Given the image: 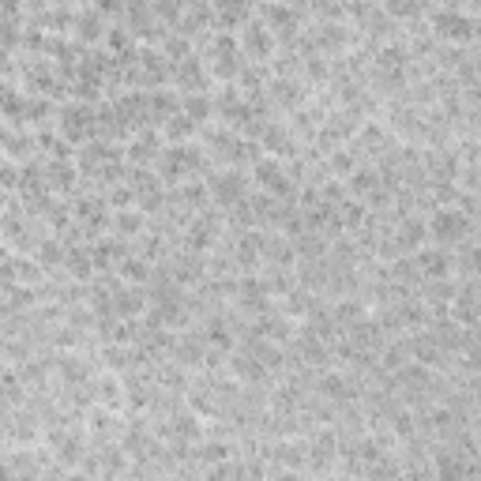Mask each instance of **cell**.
<instances>
[{
    "label": "cell",
    "mask_w": 481,
    "mask_h": 481,
    "mask_svg": "<svg viewBox=\"0 0 481 481\" xmlns=\"http://www.w3.org/2000/svg\"><path fill=\"white\" fill-rule=\"evenodd\" d=\"M316 391H320L323 399H350V395H353L342 376H327V372L316 380Z\"/></svg>",
    "instance_id": "44"
},
{
    "label": "cell",
    "mask_w": 481,
    "mask_h": 481,
    "mask_svg": "<svg viewBox=\"0 0 481 481\" xmlns=\"http://www.w3.org/2000/svg\"><path fill=\"white\" fill-rule=\"evenodd\" d=\"M241 49H245L248 61H264L267 64L274 57V49H278V38H274V31L267 27L260 15H252L241 27Z\"/></svg>",
    "instance_id": "9"
},
{
    "label": "cell",
    "mask_w": 481,
    "mask_h": 481,
    "mask_svg": "<svg viewBox=\"0 0 481 481\" xmlns=\"http://www.w3.org/2000/svg\"><path fill=\"white\" fill-rule=\"evenodd\" d=\"M94 433L98 437H113V433H120V425L113 421V414H98L94 418Z\"/></svg>",
    "instance_id": "54"
},
{
    "label": "cell",
    "mask_w": 481,
    "mask_h": 481,
    "mask_svg": "<svg viewBox=\"0 0 481 481\" xmlns=\"http://www.w3.org/2000/svg\"><path fill=\"white\" fill-rule=\"evenodd\" d=\"M463 188L474 192V196H481V166H467L463 169Z\"/></svg>",
    "instance_id": "55"
},
{
    "label": "cell",
    "mask_w": 481,
    "mask_h": 481,
    "mask_svg": "<svg viewBox=\"0 0 481 481\" xmlns=\"http://www.w3.org/2000/svg\"><path fill=\"white\" fill-rule=\"evenodd\" d=\"M313 309H316V290H309V286H293V290L286 293V305H283L286 316H305V320H309Z\"/></svg>",
    "instance_id": "31"
},
{
    "label": "cell",
    "mask_w": 481,
    "mask_h": 481,
    "mask_svg": "<svg viewBox=\"0 0 481 481\" xmlns=\"http://www.w3.org/2000/svg\"><path fill=\"white\" fill-rule=\"evenodd\" d=\"M159 155H162V139L150 129L136 132L129 139V147H124V159H129V166H150V162H159Z\"/></svg>",
    "instance_id": "18"
},
{
    "label": "cell",
    "mask_w": 481,
    "mask_h": 481,
    "mask_svg": "<svg viewBox=\"0 0 481 481\" xmlns=\"http://www.w3.org/2000/svg\"><path fill=\"white\" fill-rule=\"evenodd\" d=\"M226 455H230V447H226V444H207L204 451H199V459H207V463H222Z\"/></svg>",
    "instance_id": "56"
},
{
    "label": "cell",
    "mask_w": 481,
    "mask_h": 481,
    "mask_svg": "<svg viewBox=\"0 0 481 481\" xmlns=\"http://www.w3.org/2000/svg\"><path fill=\"white\" fill-rule=\"evenodd\" d=\"M305 80H309V83H332V61H327L323 53L309 57V61H305Z\"/></svg>",
    "instance_id": "45"
},
{
    "label": "cell",
    "mask_w": 481,
    "mask_h": 481,
    "mask_svg": "<svg viewBox=\"0 0 481 481\" xmlns=\"http://www.w3.org/2000/svg\"><path fill=\"white\" fill-rule=\"evenodd\" d=\"M117 271H120L124 283H136V286H147V283H150V274H155L143 256H129V260H124Z\"/></svg>",
    "instance_id": "40"
},
{
    "label": "cell",
    "mask_w": 481,
    "mask_h": 481,
    "mask_svg": "<svg viewBox=\"0 0 481 481\" xmlns=\"http://www.w3.org/2000/svg\"><path fill=\"white\" fill-rule=\"evenodd\" d=\"M323 169L332 173V177H350L353 169H358V155H353L350 147H346V150H342V147H335L332 155H327V166H323Z\"/></svg>",
    "instance_id": "39"
},
{
    "label": "cell",
    "mask_w": 481,
    "mask_h": 481,
    "mask_svg": "<svg viewBox=\"0 0 481 481\" xmlns=\"http://www.w3.org/2000/svg\"><path fill=\"white\" fill-rule=\"evenodd\" d=\"M252 177H256V185L264 188V192H271L274 199H283V204H297V196H301V188L293 185V173H290V166H286V159H260L256 166H252Z\"/></svg>",
    "instance_id": "5"
},
{
    "label": "cell",
    "mask_w": 481,
    "mask_h": 481,
    "mask_svg": "<svg viewBox=\"0 0 481 481\" xmlns=\"http://www.w3.org/2000/svg\"><path fill=\"white\" fill-rule=\"evenodd\" d=\"M459 162H467V166H481V143H477V139H467V143L459 147Z\"/></svg>",
    "instance_id": "53"
},
{
    "label": "cell",
    "mask_w": 481,
    "mask_h": 481,
    "mask_svg": "<svg viewBox=\"0 0 481 481\" xmlns=\"http://www.w3.org/2000/svg\"><path fill=\"white\" fill-rule=\"evenodd\" d=\"M207 358H211L207 335L192 332V335H181V339L173 342V361H177V365H207Z\"/></svg>",
    "instance_id": "17"
},
{
    "label": "cell",
    "mask_w": 481,
    "mask_h": 481,
    "mask_svg": "<svg viewBox=\"0 0 481 481\" xmlns=\"http://www.w3.org/2000/svg\"><path fill=\"white\" fill-rule=\"evenodd\" d=\"M199 49H204V64L211 68L215 80L222 83H237L241 68L248 64L245 49H241V38H234V31H215V34H204L199 38Z\"/></svg>",
    "instance_id": "2"
},
{
    "label": "cell",
    "mask_w": 481,
    "mask_h": 481,
    "mask_svg": "<svg viewBox=\"0 0 481 481\" xmlns=\"http://www.w3.org/2000/svg\"><path fill=\"white\" fill-rule=\"evenodd\" d=\"M335 320L342 323V332H350L358 320H365V305H361V301H353V297H346V301L335 305Z\"/></svg>",
    "instance_id": "43"
},
{
    "label": "cell",
    "mask_w": 481,
    "mask_h": 481,
    "mask_svg": "<svg viewBox=\"0 0 481 481\" xmlns=\"http://www.w3.org/2000/svg\"><path fill=\"white\" fill-rule=\"evenodd\" d=\"M230 369H234V376L237 380H245V384H264L267 380V365L256 358V353H252L248 346H241V350H234V358H230Z\"/></svg>",
    "instance_id": "23"
},
{
    "label": "cell",
    "mask_w": 481,
    "mask_h": 481,
    "mask_svg": "<svg viewBox=\"0 0 481 481\" xmlns=\"http://www.w3.org/2000/svg\"><path fill=\"white\" fill-rule=\"evenodd\" d=\"M470 234H474V218L463 207H455V204L437 207L433 218H428V237H433L437 245H444V248L463 245Z\"/></svg>",
    "instance_id": "4"
},
{
    "label": "cell",
    "mask_w": 481,
    "mask_h": 481,
    "mask_svg": "<svg viewBox=\"0 0 481 481\" xmlns=\"http://www.w3.org/2000/svg\"><path fill=\"white\" fill-rule=\"evenodd\" d=\"M120 399H124L120 384H117L113 376H106L102 384H98V402H102V407H120Z\"/></svg>",
    "instance_id": "48"
},
{
    "label": "cell",
    "mask_w": 481,
    "mask_h": 481,
    "mask_svg": "<svg viewBox=\"0 0 481 481\" xmlns=\"http://www.w3.org/2000/svg\"><path fill=\"white\" fill-rule=\"evenodd\" d=\"M162 53H166L169 61H185V57L196 53V45H192V38H185L181 31H169V34L162 38Z\"/></svg>",
    "instance_id": "41"
},
{
    "label": "cell",
    "mask_w": 481,
    "mask_h": 481,
    "mask_svg": "<svg viewBox=\"0 0 481 481\" xmlns=\"http://www.w3.org/2000/svg\"><path fill=\"white\" fill-rule=\"evenodd\" d=\"M211 177V150L199 147V143H169L162 147L159 155V177L166 185H181V181H192V177Z\"/></svg>",
    "instance_id": "1"
},
{
    "label": "cell",
    "mask_w": 481,
    "mask_h": 481,
    "mask_svg": "<svg viewBox=\"0 0 481 481\" xmlns=\"http://www.w3.org/2000/svg\"><path fill=\"white\" fill-rule=\"evenodd\" d=\"M467 5H470L474 12H481V0H467Z\"/></svg>",
    "instance_id": "58"
},
{
    "label": "cell",
    "mask_w": 481,
    "mask_h": 481,
    "mask_svg": "<svg viewBox=\"0 0 481 481\" xmlns=\"http://www.w3.org/2000/svg\"><path fill=\"white\" fill-rule=\"evenodd\" d=\"M256 15L267 23V27L274 31V38L278 42H286V45H293L297 42V31H301V15H297V8H290L286 0H260L256 5Z\"/></svg>",
    "instance_id": "8"
},
{
    "label": "cell",
    "mask_w": 481,
    "mask_h": 481,
    "mask_svg": "<svg viewBox=\"0 0 481 481\" xmlns=\"http://www.w3.org/2000/svg\"><path fill=\"white\" fill-rule=\"evenodd\" d=\"M309 34H313V42H316V49L323 57L327 53H342V49L353 42V34L346 31V23H316Z\"/></svg>",
    "instance_id": "19"
},
{
    "label": "cell",
    "mask_w": 481,
    "mask_h": 481,
    "mask_svg": "<svg viewBox=\"0 0 481 481\" xmlns=\"http://www.w3.org/2000/svg\"><path fill=\"white\" fill-rule=\"evenodd\" d=\"M207 188H211V204L222 207V211H230V207H237L241 199L248 196V177L237 166H226L222 173L207 177Z\"/></svg>",
    "instance_id": "7"
},
{
    "label": "cell",
    "mask_w": 481,
    "mask_h": 481,
    "mask_svg": "<svg viewBox=\"0 0 481 481\" xmlns=\"http://www.w3.org/2000/svg\"><path fill=\"white\" fill-rule=\"evenodd\" d=\"M185 241L188 248L196 252H211L215 241H218V215L207 207V211H196L188 222H185Z\"/></svg>",
    "instance_id": "12"
},
{
    "label": "cell",
    "mask_w": 481,
    "mask_h": 481,
    "mask_svg": "<svg viewBox=\"0 0 481 481\" xmlns=\"http://www.w3.org/2000/svg\"><path fill=\"white\" fill-rule=\"evenodd\" d=\"M433 34L447 45H467L477 38V19L463 8H437L433 12Z\"/></svg>",
    "instance_id": "6"
},
{
    "label": "cell",
    "mask_w": 481,
    "mask_h": 481,
    "mask_svg": "<svg viewBox=\"0 0 481 481\" xmlns=\"http://www.w3.org/2000/svg\"><path fill=\"white\" fill-rule=\"evenodd\" d=\"M414 57H410V49L407 45H380L376 49V68H399V72H407V64H410Z\"/></svg>",
    "instance_id": "35"
},
{
    "label": "cell",
    "mask_w": 481,
    "mask_h": 481,
    "mask_svg": "<svg viewBox=\"0 0 481 481\" xmlns=\"http://www.w3.org/2000/svg\"><path fill=\"white\" fill-rule=\"evenodd\" d=\"M384 8L395 23H410V19H421L428 12V0H384Z\"/></svg>",
    "instance_id": "34"
},
{
    "label": "cell",
    "mask_w": 481,
    "mask_h": 481,
    "mask_svg": "<svg viewBox=\"0 0 481 481\" xmlns=\"http://www.w3.org/2000/svg\"><path fill=\"white\" fill-rule=\"evenodd\" d=\"M455 264H459V271H467L470 278H481V245H463Z\"/></svg>",
    "instance_id": "47"
},
{
    "label": "cell",
    "mask_w": 481,
    "mask_h": 481,
    "mask_svg": "<svg viewBox=\"0 0 481 481\" xmlns=\"http://www.w3.org/2000/svg\"><path fill=\"white\" fill-rule=\"evenodd\" d=\"M196 132H199V124H196L188 113H173V117L162 124V136H166L169 143H188Z\"/></svg>",
    "instance_id": "30"
},
{
    "label": "cell",
    "mask_w": 481,
    "mask_h": 481,
    "mask_svg": "<svg viewBox=\"0 0 481 481\" xmlns=\"http://www.w3.org/2000/svg\"><path fill=\"white\" fill-rule=\"evenodd\" d=\"M91 252H94L98 271H117L124 260H129V241L124 237H98L91 245Z\"/></svg>",
    "instance_id": "22"
},
{
    "label": "cell",
    "mask_w": 481,
    "mask_h": 481,
    "mask_svg": "<svg viewBox=\"0 0 481 481\" xmlns=\"http://www.w3.org/2000/svg\"><path fill=\"white\" fill-rule=\"evenodd\" d=\"M80 166H75L72 159H53L45 166V185H49V192H72V185L80 181Z\"/></svg>",
    "instance_id": "24"
},
{
    "label": "cell",
    "mask_w": 481,
    "mask_h": 481,
    "mask_svg": "<svg viewBox=\"0 0 481 481\" xmlns=\"http://www.w3.org/2000/svg\"><path fill=\"white\" fill-rule=\"evenodd\" d=\"M313 12L320 15V23H342L346 19L342 0H313Z\"/></svg>",
    "instance_id": "46"
},
{
    "label": "cell",
    "mask_w": 481,
    "mask_h": 481,
    "mask_svg": "<svg viewBox=\"0 0 481 481\" xmlns=\"http://www.w3.org/2000/svg\"><path fill=\"white\" fill-rule=\"evenodd\" d=\"M425 237H428V222H425L421 215H402V218H395L391 241H395V248H399V256H414Z\"/></svg>",
    "instance_id": "11"
},
{
    "label": "cell",
    "mask_w": 481,
    "mask_h": 481,
    "mask_svg": "<svg viewBox=\"0 0 481 481\" xmlns=\"http://www.w3.org/2000/svg\"><path fill=\"white\" fill-rule=\"evenodd\" d=\"M129 139L132 136V129L124 124V117L117 113V106L110 102V106H98V139Z\"/></svg>",
    "instance_id": "26"
},
{
    "label": "cell",
    "mask_w": 481,
    "mask_h": 481,
    "mask_svg": "<svg viewBox=\"0 0 481 481\" xmlns=\"http://www.w3.org/2000/svg\"><path fill=\"white\" fill-rule=\"evenodd\" d=\"M162 433L166 437H177V440H196L204 428H199V421L192 414H173L169 425H162Z\"/></svg>",
    "instance_id": "37"
},
{
    "label": "cell",
    "mask_w": 481,
    "mask_h": 481,
    "mask_svg": "<svg viewBox=\"0 0 481 481\" xmlns=\"http://www.w3.org/2000/svg\"><path fill=\"white\" fill-rule=\"evenodd\" d=\"M181 5H185V8H188V5H204V0H181Z\"/></svg>",
    "instance_id": "59"
},
{
    "label": "cell",
    "mask_w": 481,
    "mask_h": 481,
    "mask_svg": "<svg viewBox=\"0 0 481 481\" xmlns=\"http://www.w3.org/2000/svg\"><path fill=\"white\" fill-rule=\"evenodd\" d=\"M414 260H418V267H421L425 278H451V267H455L451 248H444V245L418 248V252H414Z\"/></svg>",
    "instance_id": "16"
},
{
    "label": "cell",
    "mask_w": 481,
    "mask_h": 481,
    "mask_svg": "<svg viewBox=\"0 0 481 481\" xmlns=\"http://www.w3.org/2000/svg\"><path fill=\"white\" fill-rule=\"evenodd\" d=\"M61 380L72 388H87L91 384V365L83 358H61Z\"/></svg>",
    "instance_id": "38"
},
{
    "label": "cell",
    "mask_w": 481,
    "mask_h": 481,
    "mask_svg": "<svg viewBox=\"0 0 481 481\" xmlns=\"http://www.w3.org/2000/svg\"><path fill=\"white\" fill-rule=\"evenodd\" d=\"M407 361H410V346H407V342L384 346V369H402Z\"/></svg>",
    "instance_id": "49"
},
{
    "label": "cell",
    "mask_w": 481,
    "mask_h": 481,
    "mask_svg": "<svg viewBox=\"0 0 481 481\" xmlns=\"http://www.w3.org/2000/svg\"><path fill=\"white\" fill-rule=\"evenodd\" d=\"M143 226H147V211H117V215H113V230H117V237H124V241L139 237Z\"/></svg>",
    "instance_id": "33"
},
{
    "label": "cell",
    "mask_w": 481,
    "mask_h": 481,
    "mask_svg": "<svg viewBox=\"0 0 481 481\" xmlns=\"http://www.w3.org/2000/svg\"><path fill=\"white\" fill-rule=\"evenodd\" d=\"M267 98L274 110H301L305 106V87H301V80H286V75H271L267 83Z\"/></svg>",
    "instance_id": "15"
},
{
    "label": "cell",
    "mask_w": 481,
    "mask_h": 481,
    "mask_svg": "<svg viewBox=\"0 0 481 481\" xmlns=\"http://www.w3.org/2000/svg\"><path fill=\"white\" fill-rule=\"evenodd\" d=\"M102 358H106V365H110L113 372H120V369H129L132 353H129V350H120V346H106V353H102Z\"/></svg>",
    "instance_id": "50"
},
{
    "label": "cell",
    "mask_w": 481,
    "mask_h": 481,
    "mask_svg": "<svg viewBox=\"0 0 481 481\" xmlns=\"http://www.w3.org/2000/svg\"><path fill=\"white\" fill-rule=\"evenodd\" d=\"M173 87L185 91V94L207 91V87H211V68L204 64V57L192 53V57H185V61H173Z\"/></svg>",
    "instance_id": "10"
},
{
    "label": "cell",
    "mask_w": 481,
    "mask_h": 481,
    "mask_svg": "<svg viewBox=\"0 0 481 481\" xmlns=\"http://www.w3.org/2000/svg\"><path fill=\"white\" fill-rule=\"evenodd\" d=\"M181 113H188L196 124H207L215 117V98L207 91H196V94H181Z\"/></svg>",
    "instance_id": "29"
},
{
    "label": "cell",
    "mask_w": 481,
    "mask_h": 481,
    "mask_svg": "<svg viewBox=\"0 0 481 481\" xmlns=\"http://www.w3.org/2000/svg\"><path fill=\"white\" fill-rule=\"evenodd\" d=\"M391 421H395V425H391V428H395V437H402V440H410V437H414V428H418V425H414V414L399 410Z\"/></svg>",
    "instance_id": "51"
},
{
    "label": "cell",
    "mask_w": 481,
    "mask_h": 481,
    "mask_svg": "<svg viewBox=\"0 0 481 481\" xmlns=\"http://www.w3.org/2000/svg\"><path fill=\"white\" fill-rule=\"evenodd\" d=\"M91 8H98V12H102L106 19H124V0H94V5Z\"/></svg>",
    "instance_id": "52"
},
{
    "label": "cell",
    "mask_w": 481,
    "mask_h": 481,
    "mask_svg": "<svg viewBox=\"0 0 481 481\" xmlns=\"http://www.w3.org/2000/svg\"><path fill=\"white\" fill-rule=\"evenodd\" d=\"M267 83H271V68H267L264 61H248V64L241 68V75H237V87H241L245 94L267 91Z\"/></svg>",
    "instance_id": "28"
},
{
    "label": "cell",
    "mask_w": 481,
    "mask_h": 481,
    "mask_svg": "<svg viewBox=\"0 0 481 481\" xmlns=\"http://www.w3.org/2000/svg\"><path fill=\"white\" fill-rule=\"evenodd\" d=\"M147 102H150V120L155 124H166L173 113H181V98H177L173 91H166V87L147 91Z\"/></svg>",
    "instance_id": "25"
},
{
    "label": "cell",
    "mask_w": 481,
    "mask_h": 481,
    "mask_svg": "<svg viewBox=\"0 0 481 481\" xmlns=\"http://www.w3.org/2000/svg\"><path fill=\"white\" fill-rule=\"evenodd\" d=\"M260 0H215V31H241Z\"/></svg>",
    "instance_id": "13"
},
{
    "label": "cell",
    "mask_w": 481,
    "mask_h": 481,
    "mask_svg": "<svg viewBox=\"0 0 481 481\" xmlns=\"http://www.w3.org/2000/svg\"><path fill=\"white\" fill-rule=\"evenodd\" d=\"M64 271L75 278V283H91L98 274V264H94V252L91 245H80V241H68V256H64Z\"/></svg>",
    "instance_id": "20"
},
{
    "label": "cell",
    "mask_w": 481,
    "mask_h": 481,
    "mask_svg": "<svg viewBox=\"0 0 481 481\" xmlns=\"http://www.w3.org/2000/svg\"><path fill=\"white\" fill-rule=\"evenodd\" d=\"M155 15H159V23L166 31H177V23H181V15H185V5L181 0H155Z\"/></svg>",
    "instance_id": "42"
},
{
    "label": "cell",
    "mask_w": 481,
    "mask_h": 481,
    "mask_svg": "<svg viewBox=\"0 0 481 481\" xmlns=\"http://www.w3.org/2000/svg\"><path fill=\"white\" fill-rule=\"evenodd\" d=\"M437 5H440V8H463L467 0H437Z\"/></svg>",
    "instance_id": "57"
},
{
    "label": "cell",
    "mask_w": 481,
    "mask_h": 481,
    "mask_svg": "<svg viewBox=\"0 0 481 481\" xmlns=\"http://www.w3.org/2000/svg\"><path fill=\"white\" fill-rule=\"evenodd\" d=\"M57 132L72 143V147H83L91 139H98V110H91V102H64L57 113Z\"/></svg>",
    "instance_id": "3"
},
{
    "label": "cell",
    "mask_w": 481,
    "mask_h": 481,
    "mask_svg": "<svg viewBox=\"0 0 481 481\" xmlns=\"http://www.w3.org/2000/svg\"><path fill=\"white\" fill-rule=\"evenodd\" d=\"M425 173H428V181H433V185L455 181V177L463 173V162H459V155H455L451 147H433L425 155Z\"/></svg>",
    "instance_id": "14"
},
{
    "label": "cell",
    "mask_w": 481,
    "mask_h": 481,
    "mask_svg": "<svg viewBox=\"0 0 481 481\" xmlns=\"http://www.w3.org/2000/svg\"><path fill=\"white\" fill-rule=\"evenodd\" d=\"M346 188H350V196L353 199H369L376 188H380V169H372V166H358L350 177H346Z\"/></svg>",
    "instance_id": "27"
},
{
    "label": "cell",
    "mask_w": 481,
    "mask_h": 481,
    "mask_svg": "<svg viewBox=\"0 0 481 481\" xmlns=\"http://www.w3.org/2000/svg\"><path fill=\"white\" fill-rule=\"evenodd\" d=\"M372 87L384 91V94H402V91H407V72H399V68H376L372 72Z\"/></svg>",
    "instance_id": "36"
},
{
    "label": "cell",
    "mask_w": 481,
    "mask_h": 481,
    "mask_svg": "<svg viewBox=\"0 0 481 481\" xmlns=\"http://www.w3.org/2000/svg\"><path fill=\"white\" fill-rule=\"evenodd\" d=\"M75 42L80 45H94V42H106L110 27H106V15L98 12V8H83L80 15H75Z\"/></svg>",
    "instance_id": "21"
},
{
    "label": "cell",
    "mask_w": 481,
    "mask_h": 481,
    "mask_svg": "<svg viewBox=\"0 0 481 481\" xmlns=\"http://www.w3.org/2000/svg\"><path fill=\"white\" fill-rule=\"evenodd\" d=\"M64 256H68V241L61 245V237H42V245L34 248V260L42 267H64Z\"/></svg>",
    "instance_id": "32"
}]
</instances>
